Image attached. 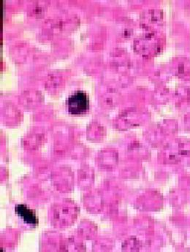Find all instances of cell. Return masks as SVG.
<instances>
[{"mask_svg": "<svg viewBox=\"0 0 190 252\" xmlns=\"http://www.w3.org/2000/svg\"><path fill=\"white\" fill-rule=\"evenodd\" d=\"M69 113L75 116L86 114L90 109V99L87 93L83 91L75 92L67 100Z\"/></svg>", "mask_w": 190, "mask_h": 252, "instance_id": "6da1fadb", "label": "cell"}, {"mask_svg": "<svg viewBox=\"0 0 190 252\" xmlns=\"http://www.w3.org/2000/svg\"><path fill=\"white\" fill-rule=\"evenodd\" d=\"M16 214L24 220V222L30 225L36 226L38 224V219L32 210L25 205H18L15 208Z\"/></svg>", "mask_w": 190, "mask_h": 252, "instance_id": "7a4b0ae2", "label": "cell"}, {"mask_svg": "<svg viewBox=\"0 0 190 252\" xmlns=\"http://www.w3.org/2000/svg\"><path fill=\"white\" fill-rule=\"evenodd\" d=\"M178 70H179V75H187V74H190V67L189 64H188L185 62H181L179 63V67H178Z\"/></svg>", "mask_w": 190, "mask_h": 252, "instance_id": "3957f363", "label": "cell"}]
</instances>
